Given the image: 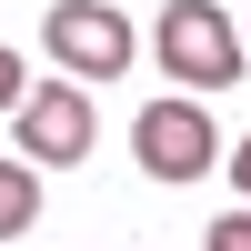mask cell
<instances>
[{
    "instance_id": "1",
    "label": "cell",
    "mask_w": 251,
    "mask_h": 251,
    "mask_svg": "<svg viewBox=\"0 0 251 251\" xmlns=\"http://www.w3.org/2000/svg\"><path fill=\"white\" fill-rule=\"evenodd\" d=\"M151 50H161V71H171L181 91H231L251 71V40L231 30L221 0H171V10L151 20Z\"/></svg>"
},
{
    "instance_id": "2",
    "label": "cell",
    "mask_w": 251,
    "mask_h": 251,
    "mask_svg": "<svg viewBox=\"0 0 251 251\" xmlns=\"http://www.w3.org/2000/svg\"><path fill=\"white\" fill-rule=\"evenodd\" d=\"M10 131H20V161H30V171H71V161H91L100 111H91L80 80H40V91L10 111Z\"/></svg>"
},
{
    "instance_id": "3",
    "label": "cell",
    "mask_w": 251,
    "mask_h": 251,
    "mask_svg": "<svg viewBox=\"0 0 251 251\" xmlns=\"http://www.w3.org/2000/svg\"><path fill=\"white\" fill-rule=\"evenodd\" d=\"M131 161L151 181H201L221 161V131H211V111H201L191 91H171V100H151V111L131 121Z\"/></svg>"
},
{
    "instance_id": "4",
    "label": "cell",
    "mask_w": 251,
    "mask_h": 251,
    "mask_svg": "<svg viewBox=\"0 0 251 251\" xmlns=\"http://www.w3.org/2000/svg\"><path fill=\"white\" fill-rule=\"evenodd\" d=\"M40 50L71 80H121L131 71V20H121L111 0H60V10L40 20Z\"/></svg>"
},
{
    "instance_id": "5",
    "label": "cell",
    "mask_w": 251,
    "mask_h": 251,
    "mask_svg": "<svg viewBox=\"0 0 251 251\" xmlns=\"http://www.w3.org/2000/svg\"><path fill=\"white\" fill-rule=\"evenodd\" d=\"M30 211H40V171L30 161H0V241L30 231Z\"/></svg>"
},
{
    "instance_id": "6",
    "label": "cell",
    "mask_w": 251,
    "mask_h": 251,
    "mask_svg": "<svg viewBox=\"0 0 251 251\" xmlns=\"http://www.w3.org/2000/svg\"><path fill=\"white\" fill-rule=\"evenodd\" d=\"M201 251H251V211H221V221H211V241H201Z\"/></svg>"
},
{
    "instance_id": "7",
    "label": "cell",
    "mask_w": 251,
    "mask_h": 251,
    "mask_svg": "<svg viewBox=\"0 0 251 251\" xmlns=\"http://www.w3.org/2000/svg\"><path fill=\"white\" fill-rule=\"evenodd\" d=\"M30 100V71H20V50H0V111H20Z\"/></svg>"
},
{
    "instance_id": "8",
    "label": "cell",
    "mask_w": 251,
    "mask_h": 251,
    "mask_svg": "<svg viewBox=\"0 0 251 251\" xmlns=\"http://www.w3.org/2000/svg\"><path fill=\"white\" fill-rule=\"evenodd\" d=\"M231 181H241V191H251V141H241V151H231Z\"/></svg>"
}]
</instances>
